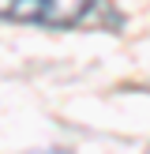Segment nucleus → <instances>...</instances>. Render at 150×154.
<instances>
[{
  "mask_svg": "<svg viewBox=\"0 0 150 154\" xmlns=\"http://www.w3.org/2000/svg\"><path fill=\"white\" fill-rule=\"evenodd\" d=\"M94 0H0V19L34 26H75L86 19Z\"/></svg>",
  "mask_w": 150,
  "mask_h": 154,
  "instance_id": "nucleus-1",
  "label": "nucleus"
}]
</instances>
